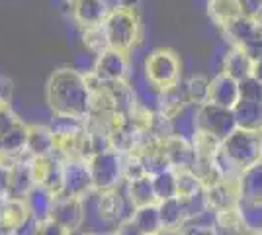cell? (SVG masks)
Here are the masks:
<instances>
[{
	"label": "cell",
	"mask_w": 262,
	"mask_h": 235,
	"mask_svg": "<svg viewBox=\"0 0 262 235\" xmlns=\"http://www.w3.org/2000/svg\"><path fill=\"white\" fill-rule=\"evenodd\" d=\"M116 231H118V235H145L137 225L131 222V220H127V222H123V224L118 225Z\"/></svg>",
	"instance_id": "obj_42"
},
{
	"label": "cell",
	"mask_w": 262,
	"mask_h": 235,
	"mask_svg": "<svg viewBox=\"0 0 262 235\" xmlns=\"http://www.w3.org/2000/svg\"><path fill=\"white\" fill-rule=\"evenodd\" d=\"M209 87H211V80L204 75H194L184 82V92H186V100L192 106H204L209 102Z\"/></svg>",
	"instance_id": "obj_27"
},
{
	"label": "cell",
	"mask_w": 262,
	"mask_h": 235,
	"mask_svg": "<svg viewBox=\"0 0 262 235\" xmlns=\"http://www.w3.org/2000/svg\"><path fill=\"white\" fill-rule=\"evenodd\" d=\"M241 229H245V225H243V220H241V213L237 208L217 213V222H215V233L217 235H237Z\"/></svg>",
	"instance_id": "obj_33"
},
{
	"label": "cell",
	"mask_w": 262,
	"mask_h": 235,
	"mask_svg": "<svg viewBox=\"0 0 262 235\" xmlns=\"http://www.w3.org/2000/svg\"><path fill=\"white\" fill-rule=\"evenodd\" d=\"M49 130L53 132L55 139H67V137H78L86 134V120L65 116V114H53Z\"/></svg>",
	"instance_id": "obj_25"
},
{
	"label": "cell",
	"mask_w": 262,
	"mask_h": 235,
	"mask_svg": "<svg viewBox=\"0 0 262 235\" xmlns=\"http://www.w3.org/2000/svg\"><path fill=\"white\" fill-rule=\"evenodd\" d=\"M153 186H155V194H157V202L168 200V198L178 196V190H176V170L174 168H166V170H163V173L155 175Z\"/></svg>",
	"instance_id": "obj_32"
},
{
	"label": "cell",
	"mask_w": 262,
	"mask_h": 235,
	"mask_svg": "<svg viewBox=\"0 0 262 235\" xmlns=\"http://www.w3.org/2000/svg\"><path fill=\"white\" fill-rule=\"evenodd\" d=\"M94 75L104 82H125L129 75V57L125 51L106 49L104 53L94 57Z\"/></svg>",
	"instance_id": "obj_8"
},
{
	"label": "cell",
	"mask_w": 262,
	"mask_h": 235,
	"mask_svg": "<svg viewBox=\"0 0 262 235\" xmlns=\"http://www.w3.org/2000/svg\"><path fill=\"white\" fill-rule=\"evenodd\" d=\"M80 235H100V233H94V231H86V233H80Z\"/></svg>",
	"instance_id": "obj_49"
},
{
	"label": "cell",
	"mask_w": 262,
	"mask_h": 235,
	"mask_svg": "<svg viewBox=\"0 0 262 235\" xmlns=\"http://www.w3.org/2000/svg\"><path fill=\"white\" fill-rule=\"evenodd\" d=\"M186 106H188V100H186L184 84H180V82L176 87L157 92V112L163 114L168 120L176 118Z\"/></svg>",
	"instance_id": "obj_20"
},
{
	"label": "cell",
	"mask_w": 262,
	"mask_h": 235,
	"mask_svg": "<svg viewBox=\"0 0 262 235\" xmlns=\"http://www.w3.org/2000/svg\"><path fill=\"white\" fill-rule=\"evenodd\" d=\"M16 235H35V222H30V224L26 225V227H24L22 231H18V233Z\"/></svg>",
	"instance_id": "obj_45"
},
{
	"label": "cell",
	"mask_w": 262,
	"mask_h": 235,
	"mask_svg": "<svg viewBox=\"0 0 262 235\" xmlns=\"http://www.w3.org/2000/svg\"><path fill=\"white\" fill-rule=\"evenodd\" d=\"M0 159H2V153H0Z\"/></svg>",
	"instance_id": "obj_53"
},
{
	"label": "cell",
	"mask_w": 262,
	"mask_h": 235,
	"mask_svg": "<svg viewBox=\"0 0 262 235\" xmlns=\"http://www.w3.org/2000/svg\"><path fill=\"white\" fill-rule=\"evenodd\" d=\"M82 44H84V47H86L94 57H98L100 53H104L106 49H110L108 37H106V32H104V26L84 30V32H82Z\"/></svg>",
	"instance_id": "obj_35"
},
{
	"label": "cell",
	"mask_w": 262,
	"mask_h": 235,
	"mask_svg": "<svg viewBox=\"0 0 262 235\" xmlns=\"http://www.w3.org/2000/svg\"><path fill=\"white\" fill-rule=\"evenodd\" d=\"M51 220H55L69 233L78 231L86 220V198H73V196H59L55 198Z\"/></svg>",
	"instance_id": "obj_9"
},
{
	"label": "cell",
	"mask_w": 262,
	"mask_h": 235,
	"mask_svg": "<svg viewBox=\"0 0 262 235\" xmlns=\"http://www.w3.org/2000/svg\"><path fill=\"white\" fill-rule=\"evenodd\" d=\"M221 30H223V35L231 44V47H243L252 35L260 30V22L258 20H251V18L241 14L239 18H235L227 26H223Z\"/></svg>",
	"instance_id": "obj_22"
},
{
	"label": "cell",
	"mask_w": 262,
	"mask_h": 235,
	"mask_svg": "<svg viewBox=\"0 0 262 235\" xmlns=\"http://www.w3.org/2000/svg\"><path fill=\"white\" fill-rule=\"evenodd\" d=\"M196 123L200 132L211 134L217 137L219 141H223L225 137H229L235 130H237V122H235V114L229 108H221L215 104H204L198 108Z\"/></svg>",
	"instance_id": "obj_6"
},
{
	"label": "cell",
	"mask_w": 262,
	"mask_h": 235,
	"mask_svg": "<svg viewBox=\"0 0 262 235\" xmlns=\"http://www.w3.org/2000/svg\"><path fill=\"white\" fill-rule=\"evenodd\" d=\"M206 200L208 206L215 212H225L231 208H237L239 196V182L235 180H217L215 184L206 186Z\"/></svg>",
	"instance_id": "obj_11"
},
{
	"label": "cell",
	"mask_w": 262,
	"mask_h": 235,
	"mask_svg": "<svg viewBox=\"0 0 262 235\" xmlns=\"http://www.w3.org/2000/svg\"><path fill=\"white\" fill-rule=\"evenodd\" d=\"M237 210L241 213L243 225L251 231L262 233V202H245L239 200Z\"/></svg>",
	"instance_id": "obj_31"
},
{
	"label": "cell",
	"mask_w": 262,
	"mask_h": 235,
	"mask_svg": "<svg viewBox=\"0 0 262 235\" xmlns=\"http://www.w3.org/2000/svg\"><path fill=\"white\" fill-rule=\"evenodd\" d=\"M260 135H262V130H260Z\"/></svg>",
	"instance_id": "obj_54"
},
{
	"label": "cell",
	"mask_w": 262,
	"mask_h": 235,
	"mask_svg": "<svg viewBox=\"0 0 262 235\" xmlns=\"http://www.w3.org/2000/svg\"><path fill=\"white\" fill-rule=\"evenodd\" d=\"M196 114H198V106L188 104L176 118H172V135L192 141V137H194L198 132Z\"/></svg>",
	"instance_id": "obj_29"
},
{
	"label": "cell",
	"mask_w": 262,
	"mask_h": 235,
	"mask_svg": "<svg viewBox=\"0 0 262 235\" xmlns=\"http://www.w3.org/2000/svg\"><path fill=\"white\" fill-rule=\"evenodd\" d=\"M55 196L51 192L43 188L41 184H35L30 194L26 196V206L30 210L33 222H45L51 220V212H53Z\"/></svg>",
	"instance_id": "obj_19"
},
{
	"label": "cell",
	"mask_w": 262,
	"mask_h": 235,
	"mask_svg": "<svg viewBox=\"0 0 262 235\" xmlns=\"http://www.w3.org/2000/svg\"><path fill=\"white\" fill-rule=\"evenodd\" d=\"M67 2H69V4H75V2H77V0H67Z\"/></svg>",
	"instance_id": "obj_50"
},
{
	"label": "cell",
	"mask_w": 262,
	"mask_h": 235,
	"mask_svg": "<svg viewBox=\"0 0 262 235\" xmlns=\"http://www.w3.org/2000/svg\"><path fill=\"white\" fill-rule=\"evenodd\" d=\"M176 190H178V198L188 200V198L202 194L206 190V186L196 173L188 168V170H176Z\"/></svg>",
	"instance_id": "obj_30"
},
{
	"label": "cell",
	"mask_w": 262,
	"mask_h": 235,
	"mask_svg": "<svg viewBox=\"0 0 262 235\" xmlns=\"http://www.w3.org/2000/svg\"><path fill=\"white\" fill-rule=\"evenodd\" d=\"M208 14L213 22L223 28L241 16L239 2L237 0H209Z\"/></svg>",
	"instance_id": "obj_28"
},
{
	"label": "cell",
	"mask_w": 262,
	"mask_h": 235,
	"mask_svg": "<svg viewBox=\"0 0 262 235\" xmlns=\"http://www.w3.org/2000/svg\"><path fill=\"white\" fill-rule=\"evenodd\" d=\"M94 194L92 175L88 161L84 159H65L63 161V194L73 198H88Z\"/></svg>",
	"instance_id": "obj_7"
},
{
	"label": "cell",
	"mask_w": 262,
	"mask_h": 235,
	"mask_svg": "<svg viewBox=\"0 0 262 235\" xmlns=\"http://www.w3.org/2000/svg\"><path fill=\"white\" fill-rule=\"evenodd\" d=\"M192 145L196 149V155L200 159H213V155L221 149V141L217 137H213L211 134L200 132L198 130L196 135L192 137Z\"/></svg>",
	"instance_id": "obj_34"
},
{
	"label": "cell",
	"mask_w": 262,
	"mask_h": 235,
	"mask_svg": "<svg viewBox=\"0 0 262 235\" xmlns=\"http://www.w3.org/2000/svg\"><path fill=\"white\" fill-rule=\"evenodd\" d=\"M35 235H71L65 227L57 224L55 220H45V222H35Z\"/></svg>",
	"instance_id": "obj_39"
},
{
	"label": "cell",
	"mask_w": 262,
	"mask_h": 235,
	"mask_svg": "<svg viewBox=\"0 0 262 235\" xmlns=\"http://www.w3.org/2000/svg\"><path fill=\"white\" fill-rule=\"evenodd\" d=\"M14 96V80L8 77H0V106H10Z\"/></svg>",
	"instance_id": "obj_41"
},
{
	"label": "cell",
	"mask_w": 262,
	"mask_h": 235,
	"mask_svg": "<svg viewBox=\"0 0 262 235\" xmlns=\"http://www.w3.org/2000/svg\"><path fill=\"white\" fill-rule=\"evenodd\" d=\"M139 2L141 0H120V8H127V10H135L137 6H139Z\"/></svg>",
	"instance_id": "obj_44"
},
{
	"label": "cell",
	"mask_w": 262,
	"mask_h": 235,
	"mask_svg": "<svg viewBox=\"0 0 262 235\" xmlns=\"http://www.w3.org/2000/svg\"><path fill=\"white\" fill-rule=\"evenodd\" d=\"M104 235H118V231H116V229H112V231H108V233H104Z\"/></svg>",
	"instance_id": "obj_48"
},
{
	"label": "cell",
	"mask_w": 262,
	"mask_h": 235,
	"mask_svg": "<svg viewBox=\"0 0 262 235\" xmlns=\"http://www.w3.org/2000/svg\"><path fill=\"white\" fill-rule=\"evenodd\" d=\"M125 192H127V198H129V202L133 204V208L157 204L153 177H149V175H145L141 179L131 180V182H125Z\"/></svg>",
	"instance_id": "obj_24"
},
{
	"label": "cell",
	"mask_w": 262,
	"mask_h": 235,
	"mask_svg": "<svg viewBox=\"0 0 262 235\" xmlns=\"http://www.w3.org/2000/svg\"><path fill=\"white\" fill-rule=\"evenodd\" d=\"M12 167H14V161L10 159H0V196L8 198V190H10V182H12Z\"/></svg>",
	"instance_id": "obj_36"
},
{
	"label": "cell",
	"mask_w": 262,
	"mask_h": 235,
	"mask_svg": "<svg viewBox=\"0 0 262 235\" xmlns=\"http://www.w3.org/2000/svg\"><path fill=\"white\" fill-rule=\"evenodd\" d=\"M159 206V213H161V224H163V231L166 233H178L182 231L186 220H188V212H186V204L182 198H168V200L157 202Z\"/></svg>",
	"instance_id": "obj_15"
},
{
	"label": "cell",
	"mask_w": 262,
	"mask_h": 235,
	"mask_svg": "<svg viewBox=\"0 0 262 235\" xmlns=\"http://www.w3.org/2000/svg\"><path fill=\"white\" fill-rule=\"evenodd\" d=\"M22 120L10 110V106H0V135L4 132H8L10 127H14L16 123H20Z\"/></svg>",
	"instance_id": "obj_40"
},
{
	"label": "cell",
	"mask_w": 262,
	"mask_h": 235,
	"mask_svg": "<svg viewBox=\"0 0 262 235\" xmlns=\"http://www.w3.org/2000/svg\"><path fill=\"white\" fill-rule=\"evenodd\" d=\"M237 182H239L241 200L262 202V161L241 170Z\"/></svg>",
	"instance_id": "obj_21"
},
{
	"label": "cell",
	"mask_w": 262,
	"mask_h": 235,
	"mask_svg": "<svg viewBox=\"0 0 262 235\" xmlns=\"http://www.w3.org/2000/svg\"><path fill=\"white\" fill-rule=\"evenodd\" d=\"M71 8H73V18L82 32L102 26L112 10L108 6V0H77L75 4H71Z\"/></svg>",
	"instance_id": "obj_10"
},
{
	"label": "cell",
	"mask_w": 262,
	"mask_h": 235,
	"mask_svg": "<svg viewBox=\"0 0 262 235\" xmlns=\"http://www.w3.org/2000/svg\"><path fill=\"white\" fill-rule=\"evenodd\" d=\"M33 186H35V179H33L32 170V157L28 155L26 159L20 157L18 161H14V167H12V182L8 198L26 200V196L30 194Z\"/></svg>",
	"instance_id": "obj_14"
},
{
	"label": "cell",
	"mask_w": 262,
	"mask_h": 235,
	"mask_svg": "<svg viewBox=\"0 0 262 235\" xmlns=\"http://www.w3.org/2000/svg\"><path fill=\"white\" fill-rule=\"evenodd\" d=\"M258 22H260V26H262V18H260V20H258Z\"/></svg>",
	"instance_id": "obj_52"
},
{
	"label": "cell",
	"mask_w": 262,
	"mask_h": 235,
	"mask_svg": "<svg viewBox=\"0 0 262 235\" xmlns=\"http://www.w3.org/2000/svg\"><path fill=\"white\" fill-rule=\"evenodd\" d=\"M252 78L262 84V55L252 61Z\"/></svg>",
	"instance_id": "obj_43"
},
{
	"label": "cell",
	"mask_w": 262,
	"mask_h": 235,
	"mask_svg": "<svg viewBox=\"0 0 262 235\" xmlns=\"http://www.w3.org/2000/svg\"><path fill=\"white\" fill-rule=\"evenodd\" d=\"M45 100L53 114H65L86 120L92 108V94L84 73L73 67L55 69L45 84Z\"/></svg>",
	"instance_id": "obj_1"
},
{
	"label": "cell",
	"mask_w": 262,
	"mask_h": 235,
	"mask_svg": "<svg viewBox=\"0 0 262 235\" xmlns=\"http://www.w3.org/2000/svg\"><path fill=\"white\" fill-rule=\"evenodd\" d=\"M145 80L157 92L176 87L180 82V57L168 47H159L145 57Z\"/></svg>",
	"instance_id": "obj_3"
},
{
	"label": "cell",
	"mask_w": 262,
	"mask_h": 235,
	"mask_svg": "<svg viewBox=\"0 0 262 235\" xmlns=\"http://www.w3.org/2000/svg\"><path fill=\"white\" fill-rule=\"evenodd\" d=\"M30 222H32V216H30V210L26 206V200L6 198V204L2 208V213H0V225L12 233H18Z\"/></svg>",
	"instance_id": "obj_18"
},
{
	"label": "cell",
	"mask_w": 262,
	"mask_h": 235,
	"mask_svg": "<svg viewBox=\"0 0 262 235\" xmlns=\"http://www.w3.org/2000/svg\"><path fill=\"white\" fill-rule=\"evenodd\" d=\"M30 157H53L55 155V135L49 125L32 123L28 125V149Z\"/></svg>",
	"instance_id": "obj_17"
},
{
	"label": "cell",
	"mask_w": 262,
	"mask_h": 235,
	"mask_svg": "<svg viewBox=\"0 0 262 235\" xmlns=\"http://www.w3.org/2000/svg\"><path fill=\"white\" fill-rule=\"evenodd\" d=\"M237 235H260V233H256V231H251V229H247V227H245V229H241Z\"/></svg>",
	"instance_id": "obj_46"
},
{
	"label": "cell",
	"mask_w": 262,
	"mask_h": 235,
	"mask_svg": "<svg viewBox=\"0 0 262 235\" xmlns=\"http://www.w3.org/2000/svg\"><path fill=\"white\" fill-rule=\"evenodd\" d=\"M221 73L243 82L252 77V57L247 55L241 47H229L221 61Z\"/></svg>",
	"instance_id": "obj_16"
},
{
	"label": "cell",
	"mask_w": 262,
	"mask_h": 235,
	"mask_svg": "<svg viewBox=\"0 0 262 235\" xmlns=\"http://www.w3.org/2000/svg\"><path fill=\"white\" fill-rule=\"evenodd\" d=\"M239 2L241 14L251 18V20H260L262 18V0H237Z\"/></svg>",
	"instance_id": "obj_38"
},
{
	"label": "cell",
	"mask_w": 262,
	"mask_h": 235,
	"mask_svg": "<svg viewBox=\"0 0 262 235\" xmlns=\"http://www.w3.org/2000/svg\"><path fill=\"white\" fill-rule=\"evenodd\" d=\"M151 235H170V233H166V231H157V233H151Z\"/></svg>",
	"instance_id": "obj_47"
},
{
	"label": "cell",
	"mask_w": 262,
	"mask_h": 235,
	"mask_svg": "<svg viewBox=\"0 0 262 235\" xmlns=\"http://www.w3.org/2000/svg\"><path fill=\"white\" fill-rule=\"evenodd\" d=\"M235 122L241 130H251V132H260L262 130V102L241 98L237 106L233 108Z\"/></svg>",
	"instance_id": "obj_23"
},
{
	"label": "cell",
	"mask_w": 262,
	"mask_h": 235,
	"mask_svg": "<svg viewBox=\"0 0 262 235\" xmlns=\"http://www.w3.org/2000/svg\"><path fill=\"white\" fill-rule=\"evenodd\" d=\"M241 98H249V100L262 102V84L256 82L254 78H247L241 82Z\"/></svg>",
	"instance_id": "obj_37"
},
{
	"label": "cell",
	"mask_w": 262,
	"mask_h": 235,
	"mask_svg": "<svg viewBox=\"0 0 262 235\" xmlns=\"http://www.w3.org/2000/svg\"><path fill=\"white\" fill-rule=\"evenodd\" d=\"M241 100V82L235 78L227 77L225 73H219L211 78V87H209V102L221 106V108H229L233 110Z\"/></svg>",
	"instance_id": "obj_13"
},
{
	"label": "cell",
	"mask_w": 262,
	"mask_h": 235,
	"mask_svg": "<svg viewBox=\"0 0 262 235\" xmlns=\"http://www.w3.org/2000/svg\"><path fill=\"white\" fill-rule=\"evenodd\" d=\"M172 235H186L184 231H178V233H172Z\"/></svg>",
	"instance_id": "obj_51"
},
{
	"label": "cell",
	"mask_w": 262,
	"mask_h": 235,
	"mask_svg": "<svg viewBox=\"0 0 262 235\" xmlns=\"http://www.w3.org/2000/svg\"><path fill=\"white\" fill-rule=\"evenodd\" d=\"M104 32L108 37L110 49H118V51H129L135 45L139 44L141 37V22L135 10H127V8H112L106 18Z\"/></svg>",
	"instance_id": "obj_2"
},
{
	"label": "cell",
	"mask_w": 262,
	"mask_h": 235,
	"mask_svg": "<svg viewBox=\"0 0 262 235\" xmlns=\"http://www.w3.org/2000/svg\"><path fill=\"white\" fill-rule=\"evenodd\" d=\"M260 235H262V233H260Z\"/></svg>",
	"instance_id": "obj_56"
},
{
	"label": "cell",
	"mask_w": 262,
	"mask_h": 235,
	"mask_svg": "<svg viewBox=\"0 0 262 235\" xmlns=\"http://www.w3.org/2000/svg\"><path fill=\"white\" fill-rule=\"evenodd\" d=\"M131 222L137 225L145 235L163 231L161 213H159V206H157V204H149V206L135 208V212L131 216Z\"/></svg>",
	"instance_id": "obj_26"
},
{
	"label": "cell",
	"mask_w": 262,
	"mask_h": 235,
	"mask_svg": "<svg viewBox=\"0 0 262 235\" xmlns=\"http://www.w3.org/2000/svg\"><path fill=\"white\" fill-rule=\"evenodd\" d=\"M221 151L239 170L256 165L262 159V135L260 132L237 127L229 137L221 141Z\"/></svg>",
	"instance_id": "obj_4"
},
{
	"label": "cell",
	"mask_w": 262,
	"mask_h": 235,
	"mask_svg": "<svg viewBox=\"0 0 262 235\" xmlns=\"http://www.w3.org/2000/svg\"><path fill=\"white\" fill-rule=\"evenodd\" d=\"M88 167L92 175L94 192L114 190L125 182L123 180V155L114 149L92 155L88 159Z\"/></svg>",
	"instance_id": "obj_5"
},
{
	"label": "cell",
	"mask_w": 262,
	"mask_h": 235,
	"mask_svg": "<svg viewBox=\"0 0 262 235\" xmlns=\"http://www.w3.org/2000/svg\"><path fill=\"white\" fill-rule=\"evenodd\" d=\"M260 161H262V159H260Z\"/></svg>",
	"instance_id": "obj_55"
},
{
	"label": "cell",
	"mask_w": 262,
	"mask_h": 235,
	"mask_svg": "<svg viewBox=\"0 0 262 235\" xmlns=\"http://www.w3.org/2000/svg\"><path fill=\"white\" fill-rule=\"evenodd\" d=\"M164 147V155L168 159V165L174 170H188V168H194L196 165V149L192 145V141L182 139V137H168L163 143Z\"/></svg>",
	"instance_id": "obj_12"
}]
</instances>
